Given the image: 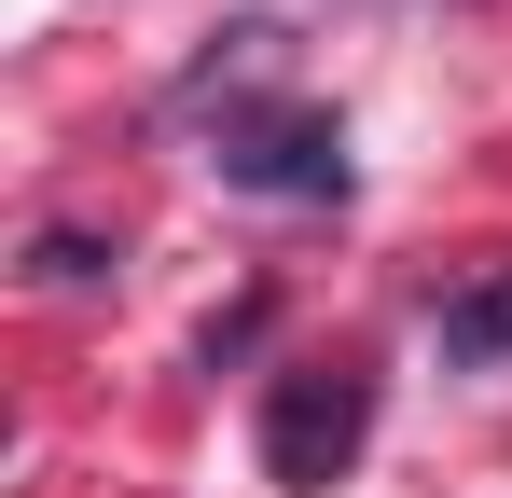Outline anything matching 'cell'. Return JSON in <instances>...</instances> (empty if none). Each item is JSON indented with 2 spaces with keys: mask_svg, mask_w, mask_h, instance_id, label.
<instances>
[{
  "mask_svg": "<svg viewBox=\"0 0 512 498\" xmlns=\"http://www.w3.org/2000/svg\"><path fill=\"white\" fill-rule=\"evenodd\" d=\"M360 443H374V374H346V360H291V374L263 388V471H277L291 498L346 485Z\"/></svg>",
  "mask_w": 512,
  "mask_h": 498,
  "instance_id": "cell-1",
  "label": "cell"
},
{
  "mask_svg": "<svg viewBox=\"0 0 512 498\" xmlns=\"http://www.w3.org/2000/svg\"><path fill=\"white\" fill-rule=\"evenodd\" d=\"M208 166H222L236 194H263V208H346V180H360L333 111H236Z\"/></svg>",
  "mask_w": 512,
  "mask_h": 498,
  "instance_id": "cell-2",
  "label": "cell"
},
{
  "mask_svg": "<svg viewBox=\"0 0 512 498\" xmlns=\"http://www.w3.org/2000/svg\"><path fill=\"white\" fill-rule=\"evenodd\" d=\"M499 360H512V263H485L443 305V374H499Z\"/></svg>",
  "mask_w": 512,
  "mask_h": 498,
  "instance_id": "cell-3",
  "label": "cell"
},
{
  "mask_svg": "<svg viewBox=\"0 0 512 498\" xmlns=\"http://www.w3.org/2000/svg\"><path fill=\"white\" fill-rule=\"evenodd\" d=\"M28 277H42V291H97V277H111V249H97V236H70V222H56V236L28 249Z\"/></svg>",
  "mask_w": 512,
  "mask_h": 498,
  "instance_id": "cell-4",
  "label": "cell"
}]
</instances>
